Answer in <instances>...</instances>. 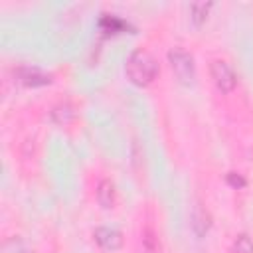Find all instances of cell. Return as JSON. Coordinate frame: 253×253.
Instances as JSON below:
<instances>
[{"instance_id": "obj_8", "label": "cell", "mask_w": 253, "mask_h": 253, "mask_svg": "<svg viewBox=\"0 0 253 253\" xmlns=\"http://www.w3.org/2000/svg\"><path fill=\"white\" fill-rule=\"evenodd\" d=\"M49 117H51V121L57 123V125H67V123L73 121L75 111H73V107H71L69 103H59V105H55V107L51 109Z\"/></svg>"}, {"instance_id": "obj_2", "label": "cell", "mask_w": 253, "mask_h": 253, "mask_svg": "<svg viewBox=\"0 0 253 253\" xmlns=\"http://www.w3.org/2000/svg\"><path fill=\"white\" fill-rule=\"evenodd\" d=\"M168 61H170V67H172V71H174V75L178 77L180 83L190 85L194 81L196 65H194L192 53H188L184 47H172L168 51Z\"/></svg>"}, {"instance_id": "obj_14", "label": "cell", "mask_w": 253, "mask_h": 253, "mask_svg": "<svg viewBox=\"0 0 253 253\" xmlns=\"http://www.w3.org/2000/svg\"><path fill=\"white\" fill-rule=\"evenodd\" d=\"M227 182H229V186H233V188H243L247 182H245V178L241 176V174H237V172H229L227 174Z\"/></svg>"}, {"instance_id": "obj_1", "label": "cell", "mask_w": 253, "mask_h": 253, "mask_svg": "<svg viewBox=\"0 0 253 253\" xmlns=\"http://www.w3.org/2000/svg\"><path fill=\"white\" fill-rule=\"evenodd\" d=\"M126 75L134 85H150L158 75V63L146 49H134L126 59Z\"/></svg>"}, {"instance_id": "obj_7", "label": "cell", "mask_w": 253, "mask_h": 253, "mask_svg": "<svg viewBox=\"0 0 253 253\" xmlns=\"http://www.w3.org/2000/svg\"><path fill=\"white\" fill-rule=\"evenodd\" d=\"M97 200L103 208H113L115 204V186L111 180H101L97 186Z\"/></svg>"}, {"instance_id": "obj_9", "label": "cell", "mask_w": 253, "mask_h": 253, "mask_svg": "<svg viewBox=\"0 0 253 253\" xmlns=\"http://www.w3.org/2000/svg\"><path fill=\"white\" fill-rule=\"evenodd\" d=\"M99 26H101V30L107 32V34H115V32H121V30L128 28V24H125L121 18L111 16V14H103V18L99 20Z\"/></svg>"}, {"instance_id": "obj_13", "label": "cell", "mask_w": 253, "mask_h": 253, "mask_svg": "<svg viewBox=\"0 0 253 253\" xmlns=\"http://www.w3.org/2000/svg\"><path fill=\"white\" fill-rule=\"evenodd\" d=\"M142 241H144V245H146V249H148V251H156V249H158V241H156V237H154V233H152L150 229H146V231H144Z\"/></svg>"}, {"instance_id": "obj_5", "label": "cell", "mask_w": 253, "mask_h": 253, "mask_svg": "<svg viewBox=\"0 0 253 253\" xmlns=\"http://www.w3.org/2000/svg\"><path fill=\"white\" fill-rule=\"evenodd\" d=\"M18 79L26 87H40V85L51 83V75L40 71L38 67H22V69H18Z\"/></svg>"}, {"instance_id": "obj_6", "label": "cell", "mask_w": 253, "mask_h": 253, "mask_svg": "<svg viewBox=\"0 0 253 253\" xmlns=\"http://www.w3.org/2000/svg\"><path fill=\"white\" fill-rule=\"evenodd\" d=\"M210 225H211V215H210V211H208L202 204H196L194 210H192V229L196 231L198 237H204V235L208 233Z\"/></svg>"}, {"instance_id": "obj_10", "label": "cell", "mask_w": 253, "mask_h": 253, "mask_svg": "<svg viewBox=\"0 0 253 253\" xmlns=\"http://www.w3.org/2000/svg\"><path fill=\"white\" fill-rule=\"evenodd\" d=\"M210 8H211L210 2H196V4H192V6H190V14H192L190 18H192V22H194L196 26H200V24L206 20Z\"/></svg>"}, {"instance_id": "obj_3", "label": "cell", "mask_w": 253, "mask_h": 253, "mask_svg": "<svg viewBox=\"0 0 253 253\" xmlns=\"http://www.w3.org/2000/svg\"><path fill=\"white\" fill-rule=\"evenodd\" d=\"M210 71H211L213 83L217 85V89H219L221 93H229V91L235 89V85H237V77H235V73H233V69L229 67L227 61H223V59H215V61H211Z\"/></svg>"}, {"instance_id": "obj_12", "label": "cell", "mask_w": 253, "mask_h": 253, "mask_svg": "<svg viewBox=\"0 0 253 253\" xmlns=\"http://www.w3.org/2000/svg\"><path fill=\"white\" fill-rule=\"evenodd\" d=\"M233 251L235 253H253V241L249 239V235L241 233L233 239Z\"/></svg>"}, {"instance_id": "obj_11", "label": "cell", "mask_w": 253, "mask_h": 253, "mask_svg": "<svg viewBox=\"0 0 253 253\" xmlns=\"http://www.w3.org/2000/svg\"><path fill=\"white\" fill-rule=\"evenodd\" d=\"M2 253H32V249L18 237H12L8 239L4 245H2Z\"/></svg>"}, {"instance_id": "obj_4", "label": "cell", "mask_w": 253, "mask_h": 253, "mask_svg": "<svg viewBox=\"0 0 253 253\" xmlns=\"http://www.w3.org/2000/svg\"><path fill=\"white\" fill-rule=\"evenodd\" d=\"M93 237L107 251H115V249H119L123 245V233L119 229H115V227H107V225L97 227L93 231Z\"/></svg>"}]
</instances>
